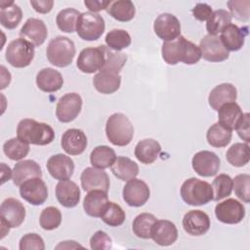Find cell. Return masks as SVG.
I'll return each instance as SVG.
<instances>
[{
  "instance_id": "1",
  "label": "cell",
  "mask_w": 250,
  "mask_h": 250,
  "mask_svg": "<svg viewBox=\"0 0 250 250\" xmlns=\"http://www.w3.org/2000/svg\"><path fill=\"white\" fill-rule=\"evenodd\" d=\"M161 54L165 62L170 65H175L180 62L186 64H194L201 59L199 47L182 35L174 40L164 42Z\"/></svg>"
},
{
  "instance_id": "2",
  "label": "cell",
  "mask_w": 250,
  "mask_h": 250,
  "mask_svg": "<svg viewBox=\"0 0 250 250\" xmlns=\"http://www.w3.org/2000/svg\"><path fill=\"white\" fill-rule=\"evenodd\" d=\"M17 136L20 140L27 144L46 146L54 141L55 132L47 123L38 122L31 118H24L17 126Z\"/></svg>"
},
{
  "instance_id": "3",
  "label": "cell",
  "mask_w": 250,
  "mask_h": 250,
  "mask_svg": "<svg viewBox=\"0 0 250 250\" xmlns=\"http://www.w3.org/2000/svg\"><path fill=\"white\" fill-rule=\"evenodd\" d=\"M105 134L112 145L125 146L133 140L134 127L125 114L116 112L108 117L105 124Z\"/></svg>"
},
{
  "instance_id": "4",
  "label": "cell",
  "mask_w": 250,
  "mask_h": 250,
  "mask_svg": "<svg viewBox=\"0 0 250 250\" xmlns=\"http://www.w3.org/2000/svg\"><path fill=\"white\" fill-rule=\"evenodd\" d=\"M181 197L188 205L200 206L213 200V189L209 183L197 178L186 180L181 187Z\"/></svg>"
},
{
  "instance_id": "5",
  "label": "cell",
  "mask_w": 250,
  "mask_h": 250,
  "mask_svg": "<svg viewBox=\"0 0 250 250\" xmlns=\"http://www.w3.org/2000/svg\"><path fill=\"white\" fill-rule=\"evenodd\" d=\"M74 42L66 36H57L49 42L46 55L50 63L57 67L69 65L75 56Z\"/></svg>"
},
{
  "instance_id": "6",
  "label": "cell",
  "mask_w": 250,
  "mask_h": 250,
  "mask_svg": "<svg viewBox=\"0 0 250 250\" xmlns=\"http://www.w3.org/2000/svg\"><path fill=\"white\" fill-rule=\"evenodd\" d=\"M0 219L1 238H4L11 228H18L23 223L25 219V208L17 198H6L0 206Z\"/></svg>"
},
{
  "instance_id": "7",
  "label": "cell",
  "mask_w": 250,
  "mask_h": 250,
  "mask_svg": "<svg viewBox=\"0 0 250 250\" xmlns=\"http://www.w3.org/2000/svg\"><path fill=\"white\" fill-rule=\"evenodd\" d=\"M34 46L23 38L11 41L6 49V61L14 67L22 68L28 66L34 58Z\"/></svg>"
},
{
  "instance_id": "8",
  "label": "cell",
  "mask_w": 250,
  "mask_h": 250,
  "mask_svg": "<svg viewBox=\"0 0 250 250\" xmlns=\"http://www.w3.org/2000/svg\"><path fill=\"white\" fill-rule=\"evenodd\" d=\"M105 23L104 18L96 13H81L77 24L76 32L78 36L85 41L98 40L104 33Z\"/></svg>"
},
{
  "instance_id": "9",
  "label": "cell",
  "mask_w": 250,
  "mask_h": 250,
  "mask_svg": "<svg viewBox=\"0 0 250 250\" xmlns=\"http://www.w3.org/2000/svg\"><path fill=\"white\" fill-rule=\"evenodd\" d=\"M82 108V98L77 93H67L61 97L56 107V115L60 122L73 121Z\"/></svg>"
},
{
  "instance_id": "10",
  "label": "cell",
  "mask_w": 250,
  "mask_h": 250,
  "mask_svg": "<svg viewBox=\"0 0 250 250\" xmlns=\"http://www.w3.org/2000/svg\"><path fill=\"white\" fill-rule=\"evenodd\" d=\"M104 63V45L98 47H88L83 49L77 58L76 65L84 73H94L101 70Z\"/></svg>"
},
{
  "instance_id": "11",
  "label": "cell",
  "mask_w": 250,
  "mask_h": 250,
  "mask_svg": "<svg viewBox=\"0 0 250 250\" xmlns=\"http://www.w3.org/2000/svg\"><path fill=\"white\" fill-rule=\"evenodd\" d=\"M20 194L29 204L37 206L47 200L48 188L41 178L35 177L26 180L20 186Z\"/></svg>"
},
{
  "instance_id": "12",
  "label": "cell",
  "mask_w": 250,
  "mask_h": 250,
  "mask_svg": "<svg viewBox=\"0 0 250 250\" xmlns=\"http://www.w3.org/2000/svg\"><path fill=\"white\" fill-rule=\"evenodd\" d=\"M215 215L224 224L235 225L244 219L245 208L240 201L234 198H229L216 205Z\"/></svg>"
},
{
  "instance_id": "13",
  "label": "cell",
  "mask_w": 250,
  "mask_h": 250,
  "mask_svg": "<svg viewBox=\"0 0 250 250\" xmlns=\"http://www.w3.org/2000/svg\"><path fill=\"white\" fill-rule=\"evenodd\" d=\"M123 199L132 207H141L149 198L150 190L146 183L141 179H131L123 187Z\"/></svg>"
},
{
  "instance_id": "14",
  "label": "cell",
  "mask_w": 250,
  "mask_h": 250,
  "mask_svg": "<svg viewBox=\"0 0 250 250\" xmlns=\"http://www.w3.org/2000/svg\"><path fill=\"white\" fill-rule=\"evenodd\" d=\"M198 47L201 52V58L211 62H220L228 60L229 57V51L217 35H205L200 40Z\"/></svg>"
},
{
  "instance_id": "15",
  "label": "cell",
  "mask_w": 250,
  "mask_h": 250,
  "mask_svg": "<svg viewBox=\"0 0 250 250\" xmlns=\"http://www.w3.org/2000/svg\"><path fill=\"white\" fill-rule=\"evenodd\" d=\"M153 30L164 42L171 41L181 35V23L176 16L164 13L155 19Z\"/></svg>"
},
{
  "instance_id": "16",
  "label": "cell",
  "mask_w": 250,
  "mask_h": 250,
  "mask_svg": "<svg viewBox=\"0 0 250 250\" xmlns=\"http://www.w3.org/2000/svg\"><path fill=\"white\" fill-rule=\"evenodd\" d=\"M220 158L216 153L209 150L196 152L191 160V165L195 173L201 177L215 176L220 170Z\"/></svg>"
},
{
  "instance_id": "17",
  "label": "cell",
  "mask_w": 250,
  "mask_h": 250,
  "mask_svg": "<svg viewBox=\"0 0 250 250\" xmlns=\"http://www.w3.org/2000/svg\"><path fill=\"white\" fill-rule=\"evenodd\" d=\"M80 181L81 187L85 191L101 189L107 192L109 189V178L104 169L87 167L81 173Z\"/></svg>"
},
{
  "instance_id": "18",
  "label": "cell",
  "mask_w": 250,
  "mask_h": 250,
  "mask_svg": "<svg viewBox=\"0 0 250 250\" xmlns=\"http://www.w3.org/2000/svg\"><path fill=\"white\" fill-rule=\"evenodd\" d=\"M183 228L189 235H203L210 229V218L201 210H190L183 218Z\"/></svg>"
},
{
  "instance_id": "19",
  "label": "cell",
  "mask_w": 250,
  "mask_h": 250,
  "mask_svg": "<svg viewBox=\"0 0 250 250\" xmlns=\"http://www.w3.org/2000/svg\"><path fill=\"white\" fill-rule=\"evenodd\" d=\"M20 37L27 40L33 46L42 45L48 36V29L42 20L36 18L28 19L20 30Z\"/></svg>"
},
{
  "instance_id": "20",
  "label": "cell",
  "mask_w": 250,
  "mask_h": 250,
  "mask_svg": "<svg viewBox=\"0 0 250 250\" xmlns=\"http://www.w3.org/2000/svg\"><path fill=\"white\" fill-rule=\"evenodd\" d=\"M46 166L50 175L59 181L70 179L74 171L73 160L69 156L62 153L52 155L48 159Z\"/></svg>"
},
{
  "instance_id": "21",
  "label": "cell",
  "mask_w": 250,
  "mask_h": 250,
  "mask_svg": "<svg viewBox=\"0 0 250 250\" xmlns=\"http://www.w3.org/2000/svg\"><path fill=\"white\" fill-rule=\"evenodd\" d=\"M150 238L160 246L172 245L178 238L177 227L171 221L157 220L151 228Z\"/></svg>"
},
{
  "instance_id": "22",
  "label": "cell",
  "mask_w": 250,
  "mask_h": 250,
  "mask_svg": "<svg viewBox=\"0 0 250 250\" xmlns=\"http://www.w3.org/2000/svg\"><path fill=\"white\" fill-rule=\"evenodd\" d=\"M87 145V137L80 129H68L62 136L61 146L69 155H79L83 153Z\"/></svg>"
},
{
  "instance_id": "23",
  "label": "cell",
  "mask_w": 250,
  "mask_h": 250,
  "mask_svg": "<svg viewBox=\"0 0 250 250\" xmlns=\"http://www.w3.org/2000/svg\"><path fill=\"white\" fill-rule=\"evenodd\" d=\"M56 197L63 207L73 208L80 201V189L70 180L60 181L56 186Z\"/></svg>"
},
{
  "instance_id": "24",
  "label": "cell",
  "mask_w": 250,
  "mask_h": 250,
  "mask_svg": "<svg viewBox=\"0 0 250 250\" xmlns=\"http://www.w3.org/2000/svg\"><path fill=\"white\" fill-rule=\"evenodd\" d=\"M236 98V88L230 83H222L211 90L208 97V103L214 110L218 111L225 104L235 102Z\"/></svg>"
},
{
  "instance_id": "25",
  "label": "cell",
  "mask_w": 250,
  "mask_h": 250,
  "mask_svg": "<svg viewBox=\"0 0 250 250\" xmlns=\"http://www.w3.org/2000/svg\"><path fill=\"white\" fill-rule=\"evenodd\" d=\"M108 203L107 192L101 189L88 191L83 200V208L87 215L95 218H101L104 210Z\"/></svg>"
},
{
  "instance_id": "26",
  "label": "cell",
  "mask_w": 250,
  "mask_h": 250,
  "mask_svg": "<svg viewBox=\"0 0 250 250\" xmlns=\"http://www.w3.org/2000/svg\"><path fill=\"white\" fill-rule=\"evenodd\" d=\"M63 84V78L61 72L52 67H45L39 70L36 75L37 87L46 93L59 91Z\"/></svg>"
},
{
  "instance_id": "27",
  "label": "cell",
  "mask_w": 250,
  "mask_h": 250,
  "mask_svg": "<svg viewBox=\"0 0 250 250\" xmlns=\"http://www.w3.org/2000/svg\"><path fill=\"white\" fill-rule=\"evenodd\" d=\"M35 177H42L41 167L36 161L25 159L15 164L12 176L14 185L20 187L26 180Z\"/></svg>"
},
{
  "instance_id": "28",
  "label": "cell",
  "mask_w": 250,
  "mask_h": 250,
  "mask_svg": "<svg viewBox=\"0 0 250 250\" xmlns=\"http://www.w3.org/2000/svg\"><path fill=\"white\" fill-rule=\"evenodd\" d=\"M161 152L160 144L153 139H144L135 146L136 158L144 164L153 163Z\"/></svg>"
},
{
  "instance_id": "29",
  "label": "cell",
  "mask_w": 250,
  "mask_h": 250,
  "mask_svg": "<svg viewBox=\"0 0 250 250\" xmlns=\"http://www.w3.org/2000/svg\"><path fill=\"white\" fill-rule=\"evenodd\" d=\"M246 32L239 28L236 24L229 23L222 31L220 39L228 51H238L240 50L245 41Z\"/></svg>"
},
{
  "instance_id": "30",
  "label": "cell",
  "mask_w": 250,
  "mask_h": 250,
  "mask_svg": "<svg viewBox=\"0 0 250 250\" xmlns=\"http://www.w3.org/2000/svg\"><path fill=\"white\" fill-rule=\"evenodd\" d=\"M121 84V76L119 73L109 71H100L93 78L95 89L102 94H112L116 92Z\"/></svg>"
},
{
  "instance_id": "31",
  "label": "cell",
  "mask_w": 250,
  "mask_h": 250,
  "mask_svg": "<svg viewBox=\"0 0 250 250\" xmlns=\"http://www.w3.org/2000/svg\"><path fill=\"white\" fill-rule=\"evenodd\" d=\"M22 19V11L13 1L0 2V22L7 29L16 28Z\"/></svg>"
},
{
  "instance_id": "32",
  "label": "cell",
  "mask_w": 250,
  "mask_h": 250,
  "mask_svg": "<svg viewBox=\"0 0 250 250\" xmlns=\"http://www.w3.org/2000/svg\"><path fill=\"white\" fill-rule=\"evenodd\" d=\"M242 115L243 112L239 104H237L235 102L228 103L222 105L218 110V123L232 131L235 129Z\"/></svg>"
},
{
  "instance_id": "33",
  "label": "cell",
  "mask_w": 250,
  "mask_h": 250,
  "mask_svg": "<svg viewBox=\"0 0 250 250\" xmlns=\"http://www.w3.org/2000/svg\"><path fill=\"white\" fill-rule=\"evenodd\" d=\"M110 169L113 175L121 181H129L139 174L138 164L126 156H117Z\"/></svg>"
},
{
  "instance_id": "34",
  "label": "cell",
  "mask_w": 250,
  "mask_h": 250,
  "mask_svg": "<svg viewBox=\"0 0 250 250\" xmlns=\"http://www.w3.org/2000/svg\"><path fill=\"white\" fill-rule=\"evenodd\" d=\"M107 13L114 20L125 22L134 19L136 8L130 0H117L111 2L110 6L107 8Z\"/></svg>"
},
{
  "instance_id": "35",
  "label": "cell",
  "mask_w": 250,
  "mask_h": 250,
  "mask_svg": "<svg viewBox=\"0 0 250 250\" xmlns=\"http://www.w3.org/2000/svg\"><path fill=\"white\" fill-rule=\"evenodd\" d=\"M116 159L115 151L107 146H96L90 155V161L93 167L99 169L109 168L114 160Z\"/></svg>"
},
{
  "instance_id": "36",
  "label": "cell",
  "mask_w": 250,
  "mask_h": 250,
  "mask_svg": "<svg viewBox=\"0 0 250 250\" xmlns=\"http://www.w3.org/2000/svg\"><path fill=\"white\" fill-rule=\"evenodd\" d=\"M228 162L234 167L245 166L250 159V147L247 143H235L227 151Z\"/></svg>"
},
{
  "instance_id": "37",
  "label": "cell",
  "mask_w": 250,
  "mask_h": 250,
  "mask_svg": "<svg viewBox=\"0 0 250 250\" xmlns=\"http://www.w3.org/2000/svg\"><path fill=\"white\" fill-rule=\"evenodd\" d=\"M232 133L230 130L223 127L218 122L209 127L206 133V140L211 146L224 147L231 141Z\"/></svg>"
},
{
  "instance_id": "38",
  "label": "cell",
  "mask_w": 250,
  "mask_h": 250,
  "mask_svg": "<svg viewBox=\"0 0 250 250\" xmlns=\"http://www.w3.org/2000/svg\"><path fill=\"white\" fill-rule=\"evenodd\" d=\"M156 221L157 219L154 215L150 213H141L133 221V232L140 238L148 239L150 238L151 228Z\"/></svg>"
},
{
  "instance_id": "39",
  "label": "cell",
  "mask_w": 250,
  "mask_h": 250,
  "mask_svg": "<svg viewBox=\"0 0 250 250\" xmlns=\"http://www.w3.org/2000/svg\"><path fill=\"white\" fill-rule=\"evenodd\" d=\"M104 63L100 71H109L119 73L127 62V56L124 53L110 50L107 46L104 45Z\"/></svg>"
},
{
  "instance_id": "40",
  "label": "cell",
  "mask_w": 250,
  "mask_h": 250,
  "mask_svg": "<svg viewBox=\"0 0 250 250\" xmlns=\"http://www.w3.org/2000/svg\"><path fill=\"white\" fill-rule=\"evenodd\" d=\"M231 19L232 18L230 14L227 10L219 9L214 11L206 23V29L208 31V34L217 35L227 25L231 23Z\"/></svg>"
},
{
  "instance_id": "41",
  "label": "cell",
  "mask_w": 250,
  "mask_h": 250,
  "mask_svg": "<svg viewBox=\"0 0 250 250\" xmlns=\"http://www.w3.org/2000/svg\"><path fill=\"white\" fill-rule=\"evenodd\" d=\"M3 151L8 158L18 161L28 154L29 144L20 140L19 138H12L4 143Z\"/></svg>"
},
{
  "instance_id": "42",
  "label": "cell",
  "mask_w": 250,
  "mask_h": 250,
  "mask_svg": "<svg viewBox=\"0 0 250 250\" xmlns=\"http://www.w3.org/2000/svg\"><path fill=\"white\" fill-rule=\"evenodd\" d=\"M80 12L73 8H66L59 12L56 18V22L58 27L67 33H72L76 31V24Z\"/></svg>"
},
{
  "instance_id": "43",
  "label": "cell",
  "mask_w": 250,
  "mask_h": 250,
  "mask_svg": "<svg viewBox=\"0 0 250 250\" xmlns=\"http://www.w3.org/2000/svg\"><path fill=\"white\" fill-rule=\"evenodd\" d=\"M104 41L110 50L120 52L130 46L131 36L126 30L115 28L107 32Z\"/></svg>"
},
{
  "instance_id": "44",
  "label": "cell",
  "mask_w": 250,
  "mask_h": 250,
  "mask_svg": "<svg viewBox=\"0 0 250 250\" xmlns=\"http://www.w3.org/2000/svg\"><path fill=\"white\" fill-rule=\"evenodd\" d=\"M126 215L124 210L115 202L108 201L105 209L104 210L101 219L109 227H119L125 221Z\"/></svg>"
},
{
  "instance_id": "45",
  "label": "cell",
  "mask_w": 250,
  "mask_h": 250,
  "mask_svg": "<svg viewBox=\"0 0 250 250\" xmlns=\"http://www.w3.org/2000/svg\"><path fill=\"white\" fill-rule=\"evenodd\" d=\"M211 187L213 189V200H222L230 195L232 191V179L227 174H220L214 179Z\"/></svg>"
},
{
  "instance_id": "46",
  "label": "cell",
  "mask_w": 250,
  "mask_h": 250,
  "mask_svg": "<svg viewBox=\"0 0 250 250\" xmlns=\"http://www.w3.org/2000/svg\"><path fill=\"white\" fill-rule=\"evenodd\" d=\"M62 223V213L54 206L45 208L39 217L40 227L45 230H53L60 227Z\"/></svg>"
},
{
  "instance_id": "47",
  "label": "cell",
  "mask_w": 250,
  "mask_h": 250,
  "mask_svg": "<svg viewBox=\"0 0 250 250\" xmlns=\"http://www.w3.org/2000/svg\"><path fill=\"white\" fill-rule=\"evenodd\" d=\"M232 188L236 196L245 203L250 201V176L248 174H238L232 179Z\"/></svg>"
},
{
  "instance_id": "48",
  "label": "cell",
  "mask_w": 250,
  "mask_h": 250,
  "mask_svg": "<svg viewBox=\"0 0 250 250\" xmlns=\"http://www.w3.org/2000/svg\"><path fill=\"white\" fill-rule=\"evenodd\" d=\"M228 7L230 11L231 18H235L241 21H247L249 20V6L250 1H237V0H230L228 3Z\"/></svg>"
},
{
  "instance_id": "49",
  "label": "cell",
  "mask_w": 250,
  "mask_h": 250,
  "mask_svg": "<svg viewBox=\"0 0 250 250\" xmlns=\"http://www.w3.org/2000/svg\"><path fill=\"white\" fill-rule=\"evenodd\" d=\"M19 248L20 250H44L45 244L43 238L39 234L31 232L24 234L21 238Z\"/></svg>"
},
{
  "instance_id": "50",
  "label": "cell",
  "mask_w": 250,
  "mask_h": 250,
  "mask_svg": "<svg viewBox=\"0 0 250 250\" xmlns=\"http://www.w3.org/2000/svg\"><path fill=\"white\" fill-rule=\"evenodd\" d=\"M112 246L111 238L103 230L96 231L90 238V247L94 250H106Z\"/></svg>"
},
{
  "instance_id": "51",
  "label": "cell",
  "mask_w": 250,
  "mask_h": 250,
  "mask_svg": "<svg viewBox=\"0 0 250 250\" xmlns=\"http://www.w3.org/2000/svg\"><path fill=\"white\" fill-rule=\"evenodd\" d=\"M235 130L242 141L247 144L250 142V114L248 112L243 113L235 127Z\"/></svg>"
},
{
  "instance_id": "52",
  "label": "cell",
  "mask_w": 250,
  "mask_h": 250,
  "mask_svg": "<svg viewBox=\"0 0 250 250\" xmlns=\"http://www.w3.org/2000/svg\"><path fill=\"white\" fill-rule=\"evenodd\" d=\"M191 13H192L194 19H196L197 21H208V19L212 15L213 11H212L211 6H209L208 4L198 3L192 8Z\"/></svg>"
},
{
  "instance_id": "53",
  "label": "cell",
  "mask_w": 250,
  "mask_h": 250,
  "mask_svg": "<svg viewBox=\"0 0 250 250\" xmlns=\"http://www.w3.org/2000/svg\"><path fill=\"white\" fill-rule=\"evenodd\" d=\"M30 5L32 8L40 14H47L51 12L54 6L53 0H31Z\"/></svg>"
},
{
  "instance_id": "54",
  "label": "cell",
  "mask_w": 250,
  "mask_h": 250,
  "mask_svg": "<svg viewBox=\"0 0 250 250\" xmlns=\"http://www.w3.org/2000/svg\"><path fill=\"white\" fill-rule=\"evenodd\" d=\"M85 6L92 12V13H98L102 10H105L107 9L110 4L111 1H101V0H85L84 1Z\"/></svg>"
},
{
  "instance_id": "55",
  "label": "cell",
  "mask_w": 250,
  "mask_h": 250,
  "mask_svg": "<svg viewBox=\"0 0 250 250\" xmlns=\"http://www.w3.org/2000/svg\"><path fill=\"white\" fill-rule=\"evenodd\" d=\"M1 177H2V184H4L6 181H9L11 176H13V171H11L10 167L7 166L5 163H1Z\"/></svg>"
},
{
  "instance_id": "56",
  "label": "cell",
  "mask_w": 250,
  "mask_h": 250,
  "mask_svg": "<svg viewBox=\"0 0 250 250\" xmlns=\"http://www.w3.org/2000/svg\"><path fill=\"white\" fill-rule=\"evenodd\" d=\"M78 247H83V246L78 244L76 241L67 240V241H62L60 244H58L56 246V249H61V248L69 249V248H78Z\"/></svg>"
}]
</instances>
